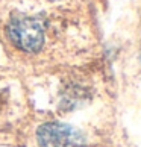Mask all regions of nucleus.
I'll use <instances>...</instances> for the list:
<instances>
[{"label":"nucleus","instance_id":"obj_1","mask_svg":"<svg viewBox=\"0 0 141 147\" xmlns=\"http://www.w3.org/2000/svg\"><path fill=\"white\" fill-rule=\"evenodd\" d=\"M8 36L17 49L28 53H34L43 47L44 26L36 17L18 15V17H14L8 24Z\"/></svg>","mask_w":141,"mask_h":147},{"label":"nucleus","instance_id":"obj_2","mask_svg":"<svg viewBox=\"0 0 141 147\" xmlns=\"http://www.w3.org/2000/svg\"><path fill=\"white\" fill-rule=\"evenodd\" d=\"M36 140L41 147H84V135L64 123H46L38 129Z\"/></svg>","mask_w":141,"mask_h":147}]
</instances>
